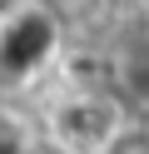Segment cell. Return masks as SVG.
<instances>
[{"label":"cell","mask_w":149,"mask_h":154,"mask_svg":"<svg viewBox=\"0 0 149 154\" xmlns=\"http://www.w3.org/2000/svg\"><path fill=\"white\" fill-rule=\"evenodd\" d=\"M129 124L134 119H129L124 100L99 94V90H79V94H65L60 104H50L45 134H55L70 154H104Z\"/></svg>","instance_id":"obj_1"},{"label":"cell","mask_w":149,"mask_h":154,"mask_svg":"<svg viewBox=\"0 0 149 154\" xmlns=\"http://www.w3.org/2000/svg\"><path fill=\"white\" fill-rule=\"evenodd\" d=\"M55 45H60V25L50 10H40V5L10 10L0 20V90L30 85L55 60Z\"/></svg>","instance_id":"obj_2"},{"label":"cell","mask_w":149,"mask_h":154,"mask_svg":"<svg viewBox=\"0 0 149 154\" xmlns=\"http://www.w3.org/2000/svg\"><path fill=\"white\" fill-rule=\"evenodd\" d=\"M104 154H149V124H129Z\"/></svg>","instance_id":"obj_3"},{"label":"cell","mask_w":149,"mask_h":154,"mask_svg":"<svg viewBox=\"0 0 149 154\" xmlns=\"http://www.w3.org/2000/svg\"><path fill=\"white\" fill-rule=\"evenodd\" d=\"M25 154H70L55 134H40V139H25Z\"/></svg>","instance_id":"obj_4"},{"label":"cell","mask_w":149,"mask_h":154,"mask_svg":"<svg viewBox=\"0 0 149 154\" xmlns=\"http://www.w3.org/2000/svg\"><path fill=\"white\" fill-rule=\"evenodd\" d=\"M0 154H25V139L10 134V129H0Z\"/></svg>","instance_id":"obj_5"}]
</instances>
